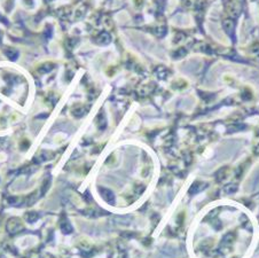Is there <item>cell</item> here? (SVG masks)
I'll list each match as a JSON object with an SVG mask.
<instances>
[{"label":"cell","instance_id":"6da1fadb","mask_svg":"<svg viewBox=\"0 0 259 258\" xmlns=\"http://www.w3.org/2000/svg\"><path fill=\"white\" fill-rule=\"evenodd\" d=\"M7 229L10 230V232H17L19 230L22 229V225H21V223L19 221H16V219H13V221L8 222Z\"/></svg>","mask_w":259,"mask_h":258},{"label":"cell","instance_id":"7a4b0ae2","mask_svg":"<svg viewBox=\"0 0 259 258\" xmlns=\"http://www.w3.org/2000/svg\"><path fill=\"white\" fill-rule=\"evenodd\" d=\"M102 192V197L105 199L107 202H114V195L113 193H111L110 191H108V189H101Z\"/></svg>","mask_w":259,"mask_h":258},{"label":"cell","instance_id":"5b68a950","mask_svg":"<svg viewBox=\"0 0 259 258\" xmlns=\"http://www.w3.org/2000/svg\"><path fill=\"white\" fill-rule=\"evenodd\" d=\"M237 189V187L235 186V185H228V186H226V188H225V191L227 192V193H234L235 191Z\"/></svg>","mask_w":259,"mask_h":258},{"label":"cell","instance_id":"3957f363","mask_svg":"<svg viewBox=\"0 0 259 258\" xmlns=\"http://www.w3.org/2000/svg\"><path fill=\"white\" fill-rule=\"evenodd\" d=\"M38 217H39V216H38V213L34 212V211L28 212L27 214H25V219H27L29 223H34L38 219Z\"/></svg>","mask_w":259,"mask_h":258},{"label":"cell","instance_id":"277c9868","mask_svg":"<svg viewBox=\"0 0 259 258\" xmlns=\"http://www.w3.org/2000/svg\"><path fill=\"white\" fill-rule=\"evenodd\" d=\"M61 229L64 233H70V232L72 231V227L70 226V224H69L68 222H64L61 224Z\"/></svg>","mask_w":259,"mask_h":258}]
</instances>
